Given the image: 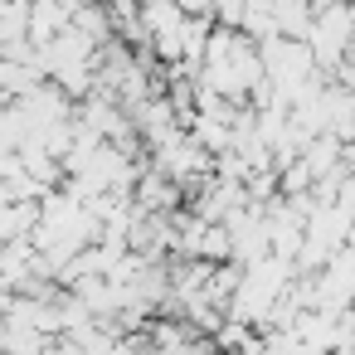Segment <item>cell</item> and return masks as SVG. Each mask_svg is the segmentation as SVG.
<instances>
[{"mask_svg":"<svg viewBox=\"0 0 355 355\" xmlns=\"http://www.w3.org/2000/svg\"><path fill=\"white\" fill-rule=\"evenodd\" d=\"M350 40H355V10H350V0H336V6L316 10L311 35H306V44H311V54H316V69L331 73V69L340 64V54H345Z\"/></svg>","mask_w":355,"mask_h":355,"instance_id":"obj_1","label":"cell"},{"mask_svg":"<svg viewBox=\"0 0 355 355\" xmlns=\"http://www.w3.org/2000/svg\"><path fill=\"white\" fill-rule=\"evenodd\" d=\"M151 161L171 175V180H180V185H195V180H205L209 171H214V151L209 146H200L190 132H180L175 141H166V146H156L151 151Z\"/></svg>","mask_w":355,"mask_h":355,"instance_id":"obj_2","label":"cell"},{"mask_svg":"<svg viewBox=\"0 0 355 355\" xmlns=\"http://www.w3.org/2000/svg\"><path fill=\"white\" fill-rule=\"evenodd\" d=\"M73 25H78L83 35H93L98 44H107V40L117 35V20H112V10H107V0H88V6H78V10H73Z\"/></svg>","mask_w":355,"mask_h":355,"instance_id":"obj_3","label":"cell"},{"mask_svg":"<svg viewBox=\"0 0 355 355\" xmlns=\"http://www.w3.org/2000/svg\"><path fill=\"white\" fill-rule=\"evenodd\" d=\"M239 30L253 35L258 44L272 40V35H282V30H277V0H248V10H243V25H239Z\"/></svg>","mask_w":355,"mask_h":355,"instance_id":"obj_4","label":"cell"},{"mask_svg":"<svg viewBox=\"0 0 355 355\" xmlns=\"http://www.w3.org/2000/svg\"><path fill=\"white\" fill-rule=\"evenodd\" d=\"M243 10H248V0H214V20L229 25V30L243 25Z\"/></svg>","mask_w":355,"mask_h":355,"instance_id":"obj_5","label":"cell"},{"mask_svg":"<svg viewBox=\"0 0 355 355\" xmlns=\"http://www.w3.org/2000/svg\"><path fill=\"white\" fill-rule=\"evenodd\" d=\"M331 78H336V83H345V88H355V59H340V64L331 69Z\"/></svg>","mask_w":355,"mask_h":355,"instance_id":"obj_6","label":"cell"}]
</instances>
